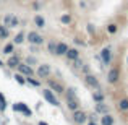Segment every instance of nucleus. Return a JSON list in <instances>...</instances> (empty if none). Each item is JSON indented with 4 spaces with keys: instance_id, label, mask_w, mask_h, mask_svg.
<instances>
[{
    "instance_id": "nucleus-2",
    "label": "nucleus",
    "mask_w": 128,
    "mask_h": 125,
    "mask_svg": "<svg viewBox=\"0 0 128 125\" xmlns=\"http://www.w3.org/2000/svg\"><path fill=\"white\" fill-rule=\"evenodd\" d=\"M26 39H28L31 44H34V46H41V44L44 42V38L39 33H36V31H29L28 34H26Z\"/></svg>"
},
{
    "instance_id": "nucleus-32",
    "label": "nucleus",
    "mask_w": 128,
    "mask_h": 125,
    "mask_svg": "<svg viewBox=\"0 0 128 125\" xmlns=\"http://www.w3.org/2000/svg\"><path fill=\"white\" fill-rule=\"evenodd\" d=\"M38 125H49V123H46V122H39Z\"/></svg>"
},
{
    "instance_id": "nucleus-21",
    "label": "nucleus",
    "mask_w": 128,
    "mask_h": 125,
    "mask_svg": "<svg viewBox=\"0 0 128 125\" xmlns=\"http://www.w3.org/2000/svg\"><path fill=\"white\" fill-rule=\"evenodd\" d=\"M8 36H10L8 28H6V26H3V25H0V39H6Z\"/></svg>"
},
{
    "instance_id": "nucleus-28",
    "label": "nucleus",
    "mask_w": 128,
    "mask_h": 125,
    "mask_svg": "<svg viewBox=\"0 0 128 125\" xmlns=\"http://www.w3.org/2000/svg\"><path fill=\"white\" fill-rule=\"evenodd\" d=\"M118 107H120L122 110H128V99H122V101L118 102Z\"/></svg>"
},
{
    "instance_id": "nucleus-31",
    "label": "nucleus",
    "mask_w": 128,
    "mask_h": 125,
    "mask_svg": "<svg viewBox=\"0 0 128 125\" xmlns=\"http://www.w3.org/2000/svg\"><path fill=\"white\" fill-rule=\"evenodd\" d=\"M26 62H28L29 65H34V63H36V57H28V59H26Z\"/></svg>"
},
{
    "instance_id": "nucleus-10",
    "label": "nucleus",
    "mask_w": 128,
    "mask_h": 125,
    "mask_svg": "<svg viewBox=\"0 0 128 125\" xmlns=\"http://www.w3.org/2000/svg\"><path fill=\"white\" fill-rule=\"evenodd\" d=\"M20 57L16 55V54H12V55L8 57V60H6V67H10V68H16V67L20 65Z\"/></svg>"
},
{
    "instance_id": "nucleus-25",
    "label": "nucleus",
    "mask_w": 128,
    "mask_h": 125,
    "mask_svg": "<svg viewBox=\"0 0 128 125\" xmlns=\"http://www.w3.org/2000/svg\"><path fill=\"white\" fill-rule=\"evenodd\" d=\"M107 31H109V33H110V34H115V33H117V31H118V26H117V25H115V23H110V25H109V26H107Z\"/></svg>"
},
{
    "instance_id": "nucleus-11",
    "label": "nucleus",
    "mask_w": 128,
    "mask_h": 125,
    "mask_svg": "<svg viewBox=\"0 0 128 125\" xmlns=\"http://www.w3.org/2000/svg\"><path fill=\"white\" fill-rule=\"evenodd\" d=\"M100 59H102V62L106 63H110V59H112V52H110V49L109 47H106V49H102L100 50Z\"/></svg>"
},
{
    "instance_id": "nucleus-18",
    "label": "nucleus",
    "mask_w": 128,
    "mask_h": 125,
    "mask_svg": "<svg viewBox=\"0 0 128 125\" xmlns=\"http://www.w3.org/2000/svg\"><path fill=\"white\" fill-rule=\"evenodd\" d=\"M26 39V34H24V31H20L18 34L15 36V39H13V44H23V41Z\"/></svg>"
},
{
    "instance_id": "nucleus-29",
    "label": "nucleus",
    "mask_w": 128,
    "mask_h": 125,
    "mask_svg": "<svg viewBox=\"0 0 128 125\" xmlns=\"http://www.w3.org/2000/svg\"><path fill=\"white\" fill-rule=\"evenodd\" d=\"M26 81H28L29 84H32V86H36V88H39V86H41L39 80H34V78H26Z\"/></svg>"
},
{
    "instance_id": "nucleus-15",
    "label": "nucleus",
    "mask_w": 128,
    "mask_h": 125,
    "mask_svg": "<svg viewBox=\"0 0 128 125\" xmlns=\"http://www.w3.org/2000/svg\"><path fill=\"white\" fill-rule=\"evenodd\" d=\"M65 57H66L68 60H75V59H78V57H80L78 49H70V47H68V50H66Z\"/></svg>"
},
{
    "instance_id": "nucleus-19",
    "label": "nucleus",
    "mask_w": 128,
    "mask_h": 125,
    "mask_svg": "<svg viewBox=\"0 0 128 125\" xmlns=\"http://www.w3.org/2000/svg\"><path fill=\"white\" fill-rule=\"evenodd\" d=\"M13 52H15V44L13 42H8L5 47H3V54H6V55H12Z\"/></svg>"
},
{
    "instance_id": "nucleus-30",
    "label": "nucleus",
    "mask_w": 128,
    "mask_h": 125,
    "mask_svg": "<svg viewBox=\"0 0 128 125\" xmlns=\"http://www.w3.org/2000/svg\"><path fill=\"white\" fill-rule=\"evenodd\" d=\"M62 23H65V25H70V23H72V16L70 15H62Z\"/></svg>"
},
{
    "instance_id": "nucleus-12",
    "label": "nucleus",
    "mask_w": 128,
    "mask_h": 125,
    "mask_svg": "<svg viewBox=\"0 0 128 125\" xmlns=\"http://www.w3.org/2000/svg\"><path fill=\"white\" fill-rule=\"evenodd\" d=\"M118 76H120L118 70H117V68H112L109 72V75H107V81H109V83H117V81H118Z\"/></svg>"
},
{
    "instance_id": "nucleus-4",
    "label": "nucleus",
    "mask_w": 128,
    "mask_h": 125,
    "mask_svg": "<svg viewBox=\"0 0 128 125\" xmlns=\"http://www.w3.org/2000/svg\"><path fill=\"white\" fill-rule=\"evenodd\" d=\"M3 26H6V28H16V26H20V20L15 15H6L3 18Z\"/></svg>"
},
{
    "instance_id": "nucleus-34",
    "label": "nucleus",
    "mask_w": 128,
    "mask_h": 125,
    "mask_svg": "<svg viewBox=\"0 0 128 125\" xmlns=\"http://www.w3.org/2000/svg\"><path fill=\"white\" fill-rule=\"evenodd\" d=\"M0 67H3V62H2V60H0Z\"/></svg>"
},
{
    "instance_id": "nucleus-14",
    "label": "nucleus",
    "mask_w": 128,
    "mask_h": 125,
    "mask_svg": "<svg viewBox=\"0 0 128 125\" xmlns=\"http://www.w3.org/2000/svg\"><path fill=\"white\" fill-rule=\"evenodd\" d=\"M66 106H68L70 110H76V109H80V101L76 99V97H73V99H66Z\"/></svg>"
},
{
    "instance_id": "nucleus-16",
    "label": "nucleus",
    "mask_w": 128,
    "mask_h": 125,
    "mask_svg": "<svg viewBox=\"0 0 128 125\" xmlns=\"http://www.w3.org/2000/svg\"><path fill=\"white\" fill-rule=\"evenodd\" d=\"M100 125H114V117L109 114H104L100 117Z\"/></svg>"
},
{
    "instance_id": "nucleus-5",
    "label": "nucleus",
    "mask_w": 128,
    "mask_h": 125,
    "mask_svg": "<svg viewBox=\"0 0 128 125\" xmlns=\"http://www.w3.org/2000/svg\"><path fill=\"white\" fill-rule=\"evenodd\" d=\"M42 96H44V99H46L47 102H50L52 106H55V107L60 106V104H58V99L55 97V94H54L50 89H44V91H42Z\"/></svg>"
},
{
    "instance_id": "nucleus-22",
    "label": "nucleus",
    "mask_w": 128,
    "mask_h": 125,
    "mask_svg": "<svg viewBox=\"0 0 128 125\" xmlns=\"http://www.w3.org/2000/svg\"><path fill=\"white\" fill-rule=\"evenodd\" d=\"M66 96V99H73V97H76V93H75V88H68V89H65V93H63Z\"/></svg>"
},
{
    "instance_id": "nucleus-13",
    "label": "nucleus",
    "mask_w": 128,
    "mask_h": 125,
    "mask_svg": "<svg viewBox=\"0 0 128 125\" xmlns=\"http://www.w3.org/2000/svg\"><path fill=\"white\" fill-rule=\"evenodd\" d=\"M66 50H68V46L65 42H57V49H55V55H65Z\"/></svg>"
},
{
    "instance_id": "nucleus-1",
    "label": "nucleus",
    "mask_w": 128,
    "mask_h": 125,
    "mask_svg": "<svg viewBox=\"0 0 128 125\" xmlns=\"http://www.w3.org/2000/svg\"><path fill=\"white\" fill-rule=\"evenodd\" d=\"M47 86H49V89L52 91V93H58V94H63V93H65V88H63V84L58 83V81H55V80L47 78Z\"/></svg>"
},
{
    "instance_id": "nucleus-3",
    "label": "nucleus",
    "mask_w": 128,
    "mask_h": 125,
    "mask_svg": "<svg viewBox=\"0 0 128 125\" xmlns=\"http://www.w3.org/2000/svg\"><path fill=\"white\" fill-rule=\"evenodd\" d=\"M72 119H73V122H75V123L81 125V123H84V122H86L88 115H86V112H84V110H81V109H76V110H73V115H72Z\"/></svg>"
},
{
    "instance_id": "nucleus-24",
    "label": "nucleus",
    "mask_w": 128,
    "mask_h": 125,
    "mask_svg": "<svg viewBox=\"0 0 128 125\" xmlns=\"http://www.w3.org/2000/svg\"><path fill=\"white\" fill-rule=\"evenodd\" d=\"M72 62H73V68H76V70H80L83 65H84V63H83V60L80 59V57H78V59H75V60H72Z\"/></svg>"
},
{
    "instance_id": "nucleus-35",
    "label": "nucleus",
    "mask_w": 128,
    "mask_h": 125,
    "mask_svg": "<svg viewBox=\"0 0 128 125\" xmlns=\"http://www.w3.org/2000/svg\"><path fill=\"white\" fill-rule=\"evenodd\" d=\"M0 3H2V0H0Z\"/></svg>"
},
{
    "instance_id": "nucleus-23",
    "label": "nucleus",
    "mask_w": 128,
    "mask_h": 125,
    "mask_svg": "<svg viewBox=\"0 0 128 125\" xmlns=\"http://www.w3.org/2000/svg\"><path fill=\"white\" fill-rule=\"evenodd\" d=\"M55 49H57V42H54V41H50L49 44H47V50H49L52 55H55Z\"/></svg>"
},
{
    "instance_id": "nucleus-8",
    "label": "nucleus",
    "mask_w": 128,
    "mask_h": 125,
    "mask_svg": "<svg viewBox=\"0 0 128 125\" xmlns=\"http://www.w3.org/2000/svg\"><path fill=\"white\" fill-rule=\"evenodd\" d=\"M84 83H86L89 88H96V89L99 88V80H97L94 75H91V73H88V75L84 76Z\"/></svg>"
},
{
    "instance_id": "nucleus-9",
    "label": "nucleus",
    "mask_w": 128,
    "mask_h": 125,
    "mask_svg": "<svg viewBox=\"0 0 128 125\" xmlns=\"http://www.w3.org/2000/svg\"><path fill=\"white\" fill-rule=\"evenodd\" d=\"M13 109H15V110H20V112H23L26 117H31V115H32V112L28 109V106H26L24 102H16L15 106H13Z\"/></svg>"
},
{
    "instance_id": "nucleus-26",
    "label": "nucleus",
    "mask_w": 128,
    "mask_h": 125,
    "mask_svg": "<svg viewBox=\"0 0 128 125\" xmlns=\"http://www.w3.org/2000/svg\"><path fill=\"white\" fill-rule=\"evenodd\" d=\"M15 80H16V83H20V84H26V78L21 75V73H16V75H15Z\"/></svg>"
},
{
    "instance_id": "nucleus-7",
    "label": "nucleus",
    "mask_w": 128,
    "mask_h": 125,
    "mask_svg": "<svg viewBox=\"0 0 128 125\" xmlns=\"http://www.w3.org/2000/svg\"><path fill=\"white\" fill-rule=\"evenodd\" d=\"M36 75H38L39 78H49V75H50V67L49 65H39L38 70H36Z\"/></svg>"
},
{
    "instance_id": "nucleus-20",
    "label": "nucleus",
    "mask_w": 128,
    "mask_h": 125,
    "mask_svg": "<svg viewBox=\"0 0 128 125\" xmlns=\"http://www.w3.org/2000/svg\"><path fill=\"white\" fill-rule=\"evenodd\" d=\"M34 23H36L38 28H44V26H46V20H44L41 15H36L34 16Z\"/></svg>"
},
{
    "instance_id": "nucleus-6",
    "label": "nucleus",
    "mask_w": 128,
    "mask_h": 125,
    "mask_svg": "<svg viewBox=\"0 0 128 125\" xmlns=\"http://www.w3.org/2000/svg\"><path fill=\"white\" fill-rule=\"evenodd\" d=\"M16 68H18V73H21L23 76H32L34 75V70H32L28 63H20Z\"/></svg>"
},
{
    "instance_id": "nucleus-17",
    "label": "nucleus",
    "mask_w": 128,
    "mask_h": 125,
    "mask_svg": "<svg viewBox=\"0 0 128 125\" xmlns=\"http://www.w3.org/2000/svg\"><path fill=\"white\" fill-rule=\"evenodd\" d=\"M96 112H99V114H109V107L107 106H104V102H97V106H96Z\"/></svg>"
},
{
    "instance_id": "nucleus-27",
    "label": "nucleus",
    "mask_w": 128,
    "mask_h": 125,
    "mask_svg": "<svg viewBox=\"0 0 128 125\" xmlns=\"http://www.w3.org/2000/svg\"><path fill=\"white\" fill-rule=\"evenodd\" d=\"M92 97H94V101H96V102H104V94L102 93H94Z\"/></svg>"
},
{
    "instance_id": "nucleus-33",
    "label": "nucleus",
    "mask_w": 128,
    "mask_h": 125,
    "mask_svg": "<svg viewBox=\"0 0 128 125\" xmlns=\"http://www.w3.org/2000/svg\"><path fill=\"white\" fill-rule=\"evenodd\" d=\"M88 125H97V123H94V122H89V123H88Z\"/></svg>"
}]
</instances>
